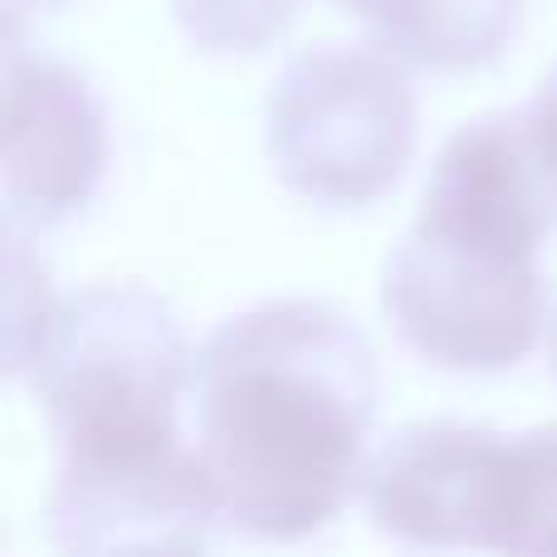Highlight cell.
<instances>
[{
    "instance_id": "1",
    "label": "cell",
    "mask_w": 557,
    "mask_h": 557,
    "mask_svg": "<svg viewBox=\"0 0 557 557\" xmlns=\"http://www.w3.org/2000/svg\"><path fill=\"white\" fill-rule=\"evenodd\" d=\"M196 347L143 284L59 294L10 376L29 382L54 435L49 539L59 557H103L143 539H206L221 513L182 435Z\"/></svg>"
},
{
    "instance_id": "2",
    "label": "cell",
    "mask_w": 557,
    "mask_h": 557,
    "mask_svg": "<svg viewBox=\"0 0 557 557\" xmlns=\"http://www.w3.org/2000/svg\"><path fill=\"white\" fill-rule=\"evenodd\" d=\"M376 352L323 298H270L196 347L191 450L231 529L298 543L362 490Z\"/></svg>"
},
{
    "instance_id": "3",
    "label": "cell",
    "mask_w": 557,
    "mask_h": 557,
    "mask_svg": "<svg viewBox=\"0 0 557 557\" xmlns=\"http://www.w3.org/2000/svg\"><path fill=\"white\" fill-rule=\"evenodd\" d=\"M557 231V166L523 113L450 133L382 274L396 337L450 372H504L548 323L543 245Z\"/></svg>"
},
{
    "instance_id": "4",
    "label": "cell",
    "mask_w": 557,
    "mask_h": 557,
    "mask_svg": "<svg viewBox=\"0 0 557 557\" xmlns=\"http://www.w3.org/2000/svg\"><path fill=\"white\" fill-rule=\"evenodd\" d=\"M553 494L557 425L411 421L376 445L362 474L367 519L416 553L523 557Z\"/></svg>"
},
{
    "instance_id": "5",
    "label": "cell",
    "mask_w": 557,
    "mask_h": 557,
    "mask_svg": "<svg viewBox=\"0 0 557 557\" xmlns=\"http://www.w3.org/2000/svg\"><path fill=\"white\" fill-rule=\"evenodd\" d=\"M421 103L406 64L372 45L298 49L264 98V157L294 196L372 206L406 176Z\"/></svg>"
},
{
    "instance_id": "6",
    "label": "cell",
    "mask_w": 557,
    "mask_h": 557,
    "mask_svg": "<svg viewBox=\"0 0 557 557\" xmlns=\"http://www.w3.org/2000/svg\"><path fill=\"white\" fill-rule=\"evenodd\" d=\"M108 108L74 64L25 45L5 25V225L39 235L64 225L108 176Z\"/></svg>"
},
{
    "instance_id": "7",
    "label": "cell",
    "mask_w": 557,
    "mask_h": 557,
    "mask_svg": "<svg viewBox=\"0 0 557 557\" xmlns=\"http://www.w3.org/2000/svg\"><path fill=\"white\" fill-rule=\"evenodd\" d=\"M372 29L376 49L401 64L465 74L484 69L519 39L529 0H337Z\"/></svg>"
},
{
    "instance_id": "8",
    "label": "cell",
    "mask_w": 557,
    "mask_h": 557,
    "mask_svg": "<svg viewBox=\"0 0 557 557\" xmlns=\"http://www.w3.org/2000/svg\"><path fill=\"white\" fill-rule=\"evenodd\" d=\"M304 0H172V20L206 54H260L294 25Z\"/></svg>"
},
{
    "instance_id": "9",
    "label": "cell",
    "mask_w": 557,
    "mask_h": 557,
    "mask_svg": "<svg viewBox=\"0 0 557 557\" xmlns=\"http://www.w3.org/2000/svg\"><path fill=\"white\" fill-rule=\"evenodd\" d=\"M523 117H529L533 137H539V147L548 152V162L557 166V64L543 74L539 94L529 98V108H523Z\"/></svg>"
},
{
    "instance_id": "10",
    "label": "cell",
    "mask_w": 557,
    "mask_h": 557,
    "mask_svg": "<svg viewBox=\"0 0 557 557\" xmlns=\"http://www.w3.org/2000/svg\"><path fill=\"white\" fill-rule=\"evenodd\" d=\"M103 557H206V548L201 539H143V543H123V548Z\"/></svg>"
},
{
    "instance_id": "11",
    "label": "cell",
    "mask_w": 557,
    "mask_h": 557,
    "mask_svg": "<svg viewBox=\"0 0 557 557\" xmlns=\"http://www.w3.org/2000/svg\"><path fill=\"white\" fill-rule=\"evenodd\" d=\"M523 557H557V494L548 504V513H543V523L533 529L529 548H523Z\"/></svg>"
},
{
    "instance_id": "12",
    "label": "cell",
    "mask_w": 557,
    "mask_h": 557,
    "mask_svg": "<svg viewBox=\"0 0 557 557\" xmlns=\"http://www.w3.org/2000/svg\"><path fill=\"white\" fill-rule=\"evenodd\" d=\"M10 5V15H15V10H25V5H59V0H5Z\"/></svg>"
},
{
    "instance_id": "13",
    "label": "cell",
    "mask_w": 557,
    "mask_h": 557,
    "mask_svg": "<svg viewBox=\"0 0 557 557\" xmlns=\"http://www.w3.org/2000/svg\"><path fill=\"white\" fill-rule=\"evenodd\" d=\"M553 362H557V318H553Z\"/></svg>"
}]
</instances>
